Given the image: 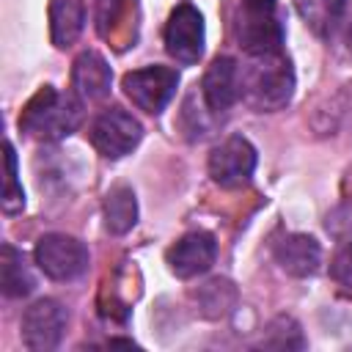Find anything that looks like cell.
Wrapping results in <instances>:
<instances>
[{
  "label": "cell",
  "instance_id": "11",
  "mask_svg": "<svg viewBox=\"0 0 352 352\" xmlns=\"http://www.w3.org/2000/svg\"><path fill=\"white\" fill-rule=\"evenodd\" d=\"M201 94L212 113H226L239 99V63L228 55H217L204 72Z\"/></svg>",
  "mask_w": 352,
  "mask_h": 352
},
{
  "label": "cell",
  "instance_id": "9",
  "mask_svg": "<svg viewBox=\"0 0 352 352\" xmlns=\"http://www.w3.org/2000/svg\"><path fill=\"white\" fill-rule=\"evenodd\" d=\"M66 330V308L58 300H36L22 314V344L30 352H50L60 344Z\"/></svg>",
  "mask_w": 352,
  "mask_h": 352
},
{
  "label": "cell",
  "instance_id": "2",
  "mask_svg": "<svg viewBox=\"0 0 352 352\" xmlns=\"http://www.w3.org/2000/svg\"><path fill=\"white\" fill-rule=\"evenodd\" d=\"M82 124V96L58 94L52 85H44L22 110L19 129L36 140H60Z\"/></svg>",
  "mask_w": 352,
  "mask_h": 352
},
{
  "label": "cell",
  "instance_id": "6",
  "mask_svg": "<svg viewBox=\"0 0 352 352\" xmlns=\"http://www.w3.org/2000/svg\"><path fill=\"white\" fill-rule=\"evenodd\" d=\"M140 138H143L140 121L121 107L102 110L91 124V143L107 160H118L129 154L140 143Z\"/></svg>",
  "mask_w": 352,
  "mask_h": 352
},
{
  "label": "cell",
  "instance_id": "19",
  "mask_svg": "<svg viewBox=\"0 0 352 352\" xmlns=\"http://www.w3.org/2000/svg\"><path fill=\"white\" fill-rule=\"evenodd\" d=\"M6 187H3V212L6 214H14L25 206V192H22V184L16 179V154H14V146L6 140Z\"/></svg>",
  "mask_w": 352,
  "mask_h": 352
},
{
  "label": "cell",
  "instance_id": "12",
  "mask_svg": "<svg viewBox=\"0 0 352 352\" xmlns=\"http://www.w3.org/2000/svg\"><path fill=\"white\" fill-rule=\"evenodd\" d=\"M272 256H275V264L294 278H311V275H316V270L322 264V248L308 234L280 236L272 245Z\"/></svg>",
  "mask_w": 352,
  "mask_h": 352
},
{
  "label": "cell",
  "instance_id": "3",
  "mask_svg": "<svg viewBox=\"0 0 352 352\" xmlns=\"http://www.w3.org/2000/svg\"><path fill=\"white\" fill-rule=\"evenodd\" d=\"M236 41L248 55L283 52V25L275 0H242L236 11Z\"/></svg>",
  "mask_w": 352,
  "mask_h": 352
},
{
  "label": "cell",
  "instance_id": "8",
  "mask_svg": "<svg viewBox=\"0 0 352 352\" xmlns=\"http://www.w3.org/2000/svg\"><path fill=\"white\" fill-rule=\"evenodd\" d=\"M165 50L173 60L192 66L204 55V16L195 6L182 3L173 8L165 25Z\"/></svg>",
  "mask_w": 352,
  "mask_h": 352
},
{
  "label": "cell",
  "instance_id": "15",
  "mask_svg": "<svg viewBox=\"0 0 352 352\" xmlns=\"http://www.w3.org/2000/svg\"><path fill=\"white\" fill-rule=\"evenodd\" d=\"M85 11L80 0H52L50 3V36L55 47H69L80 36Z\"/></svg>",
  "mask_w": 352,
  "mask_h": 352
},
{
  "label": "cell",
  "instance_id": "16",
  "mask_svg": "<svg viewBox=\"0 0 352 352\" xmlns=\"http://www.w3.org/2000/svg\"><path fill=\"white\" fill-rule=\"evenodd\" d=\"M138 223V198L132 187L118 184L104 195V228L116 236L132 231Z\"/></svg>",
  "mask_w": 352,
  "mask_h": 352
},
{
  "label": "cell",
  "instance_id": "18",
  "mask_svg": "<svg viewBox=\"0 0 352 352\" xmlns=\"http://www.w3.org/2000/svg\"><path fill=\"white\" fill-rule=\"evenodd\" d=\"M195 300L201 305V314L209 316V319H223L231 314V308L236 305V289L231 280L226 278H212L206 280L198 292H195Z\"/></svg>",
  "mask_w": 352,
  "mask_h": 352
},
{
  "label": "cell",
  "instance_id": "14",
  "mask_svg": "<svg viewBox=\"0 0 352 352\" xmlns=\"http://www.w3.org/2000/svg\"><path fill=\"white\" fill-rule=\"evenodd\" d=\"M0 286L6 297H28L36 289V278L14 245L0 248Z\"/></svg>",
  "mask_w": 352,
  "mask_h": 352
},
{
  "label": "cell",
  "instance_id": "17",
  "mask_svg": "<svg viewBox=\"0 0 352 352\" xmlns=\"http://www.w3.org/2000/svg\"><path fill=\"white\" fill-rule=\"evenodd\" d=\"M294 8L319 38H327L338 28L346 11V0H294Z\"/></svg>",
  "mask_w": 352,
  "mask_h": 352
},
{
  "label": "cell",
  "instance_id": "1",
  "mask_svg": "<svg viewBox=\"0 0 352 352\" xmlns=\"http://www.w3.org/2000/svg\"><path fill=\"white\" fill-rule=\"evenodd\" d=\"M294 91V72L283 52L278 55H248L239 69V96L258 113H272L289 104Z\"/></svg>",
  "mask_w": 352,
  "mask_h": 352
},
{
  "label": "cell",
  "instance_id": "5",
  "mask_svg": "<svg viewBox=\"0 0 352 352\" xmlns=\"http://www.w3.org/2000/svg\"><path fill=\"white\" fill-rule=\"evenodd\" d=\"M121 85H124V94L132 99L135 107H140L148 116H157L173 99L176 85H179V74L170 66H146V69L126 72Z\"/></svg>",
  "mask_w": 352,
  "mask_h": 352
},
{
  "label": "cell",
  "instance_id": "4",
  "mask_svg": "<svg viewBox=\"0 0 352 352\" xmlns=\"http://www.w3.org/2000/svg\"><path fill=\"white\" fill-rule=\"evenodd\" d=\"M33 258L52 280H74L88 270V248L69 234H44L36 242Z\"/></svg>",
  "mask_w": 352,
  "mask_h": 352
},
{
  "label": "cell",
  "instance_id": "21",
  "mask_svg": "<svg viewBox=\"0 0 352 352\" xmlns=\"http://www.w3.org/2000/svg\"><path fill=\"white\" fill-rule=\"evenodd\" d=\"M330 275H333L336 283L352 289V239H346V242L336 250V256H333V261H330Z\"/></svg>",
  "mask_w": 352,
  "mask_h": 352
},
{
  "label": "cell",
  "instance_id": "7",
  "mask_svg": "<svg viewBox=\"0 0 352 352\" xmlns=\"http://www.w3.org/2000/svg\"><path fill=\"white\" fill-rule=\"evenodd\" d=\"M256 148L242 135H228L209 151V176L214 184L231 190L250 182L256 170Z\"/></svg>",
  "mask_w": 352,
  "mask_h": 352
},
{
  "label": "cell",
  "instance_id": "20",
  "mask_svg": "<svg viewBox=\"0 0 352 352\" xmlns=\"http://www.w3.org/2000/svg\"><path fill=\"white\" fill-rule=\"evenodd\" d=\"M267 338L261 341L264 346H275V349H300L305 341H302V333H300V324L292 319V316H278L272 319V324L267 327Z\"/></svg>",
  "mask_w": 352,
  "mask_h": 352
},
{
  "label": "cell",
  "instance_id": "13",
  "mask_svg": "<svg viewBox=\"0 0 352 352\" xmlns=\"http://www.w3.org/2000/svg\"><path fill=\"white\" fill-rule=\"evenodd\" d=\"M110 82H113V74H110V66L107 60L88 50V52H80L74 66H72V85H74V94L82 96V99H102L107 91H110Z\"/></svg>",
  "mask_w": 352,
  "mask_h": 352
},
{
  "label": "cell",
  "instance_id": "10",
  "mask_svg": "<svg viewBox=\"0 0 352 352\" xmlns=\"http://www.w3.org/2000/svg\"><path fill=\"white\" fill-rule=\"evenodd\" d=\"M217 258V242L209 231H190L168 250V267L176 278H195Z\"/></svg>",
  "mask_w": 352,
  "mask_h": 352
}]
</instances>
